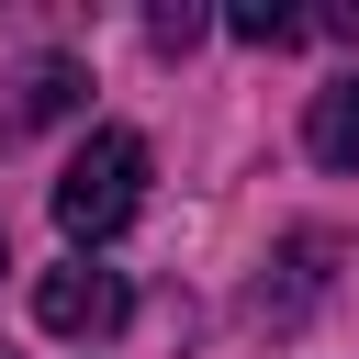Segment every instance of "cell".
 I'll use <instances>...</instances> for the list:
<instances>
[{"label":"cell","instance_id":"obj_1","mask_svg":"<svg viewBox=\"0 0 359 359\" xmlns=\"http://www.w3.org/2000/svg\"><path fill=\"white\" fill-rule=\"evenodd\" d=\"M135 202H146V135L101 123V135L56 168V224H67L79 247H101V236H123V224H135Z\"/></svg>","mask_w":359,"mask_h":359},{"label":"cell","instance_id":"obj_2","mask_svg":"<svg viewBox=\"0 0 359 359\" xmlns=\"http://www.w3.org/2000/svg\"><path fill=\"white\" fill-rule=\"evenodd\" d=\"M123 314H135L123 269L67 258V269H45V280H34V325H45V337H123Z\"/></svg>","mask_w":359,"mask_h":359},{"label":"cell","instance_id":"obj_3","mask_svg":"<svg viewBox=\"0 0 359 359\" xmlns=\"http://www.w3.org/2000/svg\"><path fill=\"white\" fill-rule=\"evenodd\" d=\"M325 258H337V236H292L280 269L258 280V325H292L303 303H325Z\"/></svg>","mask_w":359,"mask_h":359},{"label":"cell","instance_id":"obj_4","mask_svg":"<svg viewBox=\"0 0 359 359\" xmlns=\"http://www.w3.org/2000/svg\"><path fill=\"white\" fill-rule=\"evenodd\" d=\"M79 101H90L79 56H34V67L11 79V123H56V112H79Z\"/></svg>","mask_w":359,"mask_h":359},{"label":"cell","instance_id":"obj_5","mask_svg":"<svg viewBox=\"0 0 359 359\" xmlns=\"http://www.w3.org/2000/svg\"><path fill=\"white\" fill-rule=\"evenodd\" d=\"M303 146H314L325 168H359V79L314 90V112H303Z\"/></svg>","mask_w":359,"mask_h":359},{"label":"cell","instance_id":"obj_6","mask_svg":"<svg viewBox=\"0 0 359 359\" xmlns=\"http://www.w3.org/2000/svg\"><path fill=\"white\" fill-rule=\"evenodd\" d=\"M224 34H236V45H258V56H280V45H303L314 22H303V11H258V0H247V11H224Z\"/></svg>","mask_w":359,"mask_h":359},{"label":"cell","instance_id":"obj_7","mask_svg":"<svg viewBox=\"0 0 359 359\" xmlns=\"http://www.w3.org/2000/svg\"><path fill=\"white\" fill-rule=\"evenodd\" d=\"M146 45H157V56H180V45H202V11H191V0H180V11H146Z\"/></svg>","mask_w":359,"mask_h":359},{"label":"cell","instance_id":"obj_8","mask_svg":"<svg viewBox=\"0 0 359 359\" xmlns=\"http://www.w3.org/2000/svg\"><path fill=\"white\" fill-rule=\"evenodd\" d=\"M0 258H11V224H0Z\"/></svg>","mask_w":359,"mask_h":359}]
</instances>
